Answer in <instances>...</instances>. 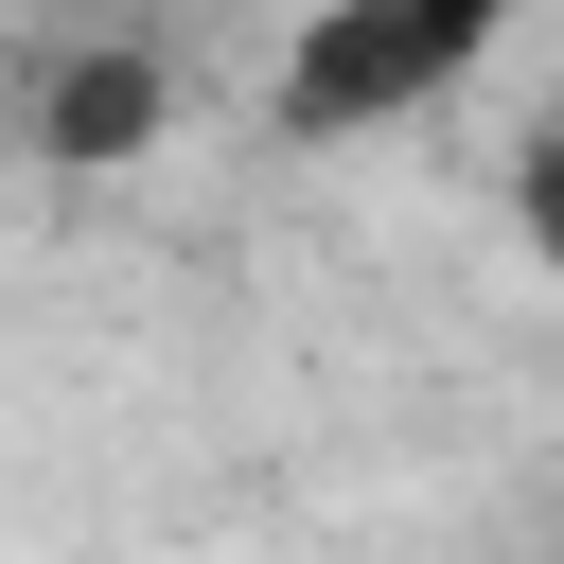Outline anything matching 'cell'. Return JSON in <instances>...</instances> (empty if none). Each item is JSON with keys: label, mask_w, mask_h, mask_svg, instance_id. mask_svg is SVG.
<instances>
[{"label": "cell", "mask_w": 564, "mask_h": 564, "mask_svg": "<svg viewBox=\"0 0 564 564\" xmlns=\"http://www.w3.org/2000/svg\"><path fill=\"white\" fill-rule=\"evenodd\" d=\"M53 141H70V159L159 141V70H141V53H70V70H53Z\"/></svg>", "instance_id": "7a4b0ae2"}, {"label": "cell", "mask_w": 564, "mask_h": 564, "mask_svg": "<svg viewBox=\"0 0 564 564\" xmlns=\"http://www.w3.org/2000/svg\"><path fill=\"white\" fill-rule=\"evenodd\" d=\"M476 53H494V18H476V0H335V18H300V35H282V123H300V141L405 123V106H441Z\"/></svg>", "instance_id": "6da1fadb"}]
</instances>
